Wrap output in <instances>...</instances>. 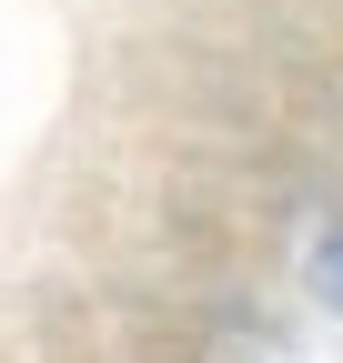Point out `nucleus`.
<instances>
[{
	"instance_id": "nucleus-1",
	"label": "nucleus",
	"mask_w": 343,
	"mask_h": 363,
	"mask_svg": "<svg viewBox=\"0 0 343 363\" xmlns=\"http://www.w3.org/2000/svg\"><path fill=\"white\" fill-rule=\"evenodd\" d=\"M323 283H333V293H343V242H333V252H323Z\"/></svg>"
}]
</instances>
